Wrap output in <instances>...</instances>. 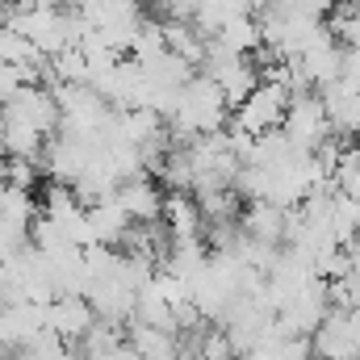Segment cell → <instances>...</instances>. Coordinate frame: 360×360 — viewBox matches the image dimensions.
<instances>
[{
    "label": "cell",
    "instance_id": "cell-1",
    "mask_svg": "<svg viewBox=\"0 0 360 360\" xmlns=\"http://www.w3.org/2000/svg\"><path fill=\"white\" fill-rule=\"evenodd\" d=\"M289 139H293V147L297 151H319L331 134H335V126H331V117H327V105H323V92L319 89H306V92H293V101H289V109H285V126H281Z\"/></svg>",
    "mask_w": 360,
    "mask_h": 360
},
{
    "label": "cell",
    "instance_id": "cell-2",
    "mask_svg": "<svg viewBox=\"0 0 360 360\" xmlns=\"http://www.w3.org/2000/svg\"><path fill=\"white\" fill-rule=\"evenodd\" d=\"M289 101H293V92L289 84H276V80H260L256 92L231 113V122L239 126V130H248V134H269V130H281L285 126V109H289Z\"/></svg>",
    "mask_w": 360,
    "mask_h": 360
},
{
    "label": "cell",
    "instance_id": "cell-3",
    "mask_svg": "<svg viewBox=\"0 0 360 360\" xmlns=\"http://www.w3.org/2000/svg\"><path fill=\"white\" fill-rule=\"evenodd\" d=\"M117 201L130 210L134 222H164V205H168V188L160 184L155 172H139V176L117 184Z\"/></svg>",
    "mask_w": 360,
    "mask_h": 360
},
{
    "label": "cell",
    "instance_id": "cell-4",
    "mask_svg": "<svg viewBox=\"0 0 360 360\" xmlns=\"http://www.w3.org/2000/svg\"><path fill=\"white\" fill-rule=\"evenodd\" d=\"M42 319H46V331H55V335L68 340V344H80V340L89 335V327L96 323V310H92L89 297L59 293L51 306H42Z\"/></svg>",
    "mask_w": 360,
    "mask_h": 360
},
{
    "label": "cell",
    "instance_id": "cell-5",
    "mask_svg": "<svg viewBox=\"0 0 360 360\" xmlns=\"http://www.w3.org/2000/svg\"><path fill=\"white\" fill-rule=\"evenodd\" d=\"M323 92V105H327V117H331V126H335V134L340 139H360V84L356 80H335V84H327Z\"/></svg>",
    "mask_w": 360,
    "mask_h": 360
},
{
    "label": "cell",
    "instance_id": "cell-6",
    "mask_svg": "<svg viewBox=\"0 0 360 360\" xmlns=\"http://www.w3.org/2000/svg\"><path fill=\"white\" fill-rule=\"evenodd\" d=\"M126 340L139 348L143 360H180L184 356V335H180V331L143 323V319H130V323H126Z\"/></svg>",
    "mask_w": 360,
    "mask_h": 360
},
{
    "label": "cell",
    "instance_id": "cell-7",
    "mask_svg": "<svg viewBox=\"0 0 360 360\" xmlns=\"http://www.w3.org/2000/svg\"><path fill=\"white\" fill-rule=\"evenodd\" d=\"M239 226H243V235H252L260 243H285V235H289V210L276 205V201H248L243 214H239Z\"/></svg>",
    "mask_w": 360,
    "mask_h": 360
},
{
    "label": "cell",
    "instance_id": "cell-8",
    "mask_svg": "<svg viewBox=\"0 0 360 360\" xmlns=\"http://www.w3.org/2000/svg\"><path fill=\"white\" fill-rule=\"evenodd\" d=\"M164 226L172 231V239H197V235H205V214H201V205H197L193 193H180V188L168 193Z\"/></svg>",
    "mask_w": 360,
    "mask_h": 360
},
{
    "label": "cell",
    "instance_id": "cell-9",
    "mask_svg": "<svg viewBox=\"0 0 360 360\" xmlns=\"http://www.w3.org/2000/svg\"><path fill=\"white\" fill-rule=\"evenodd\" d=\"M89 222H92V231H96V243H109V248H117L130 235V226H134L130 210L117 197H105V201L89 205Z\"/></svg>",
    "mask_w": 360,
    "mask_h": 360
},
{
    "label": "cell",
    "instance_id": "cell-10",
    "mask_svg": "<svg viewBox=\"0 0 360 360\" xmlns=\"http://www.w3.org/2000/svg\"><path fill=\"white\" fill-rule=\"evenodd\" d=\"M214 38L226 42L235 55H256V51L264 46V30H260V17H256V13H235Z\"/></svg>",
    "mask_w": 360,
    "mask_h": 360
},
{
    "label": "cell",
    "instance_id": "cell-11",
    "mask_svg": "<svg viewBox=\"0 0 360 360\" xmlns=\"http://www.w3.org/2000/svg\"><path fill=\"white\" fill-rule=\"evenodd\" d=\"M0 155H4V105H0Z\"/></svg>",
    "mask_w": 360,
    "mask_h": 360
},
{
    "label": "cell",
    "instance_id": "cell-12",
    "mask_svg": "<svg viewBox=\"0 0 360 360\" xmlns=\"http://www.w3.org/2000/svg\"><path fill=\"white\" fill-rule=\"evenodd\" d=\"M180 360H197V356H193V352H188V348H184V356H180Z\"/></svg>",
    "mask_w": 360,
    "mask_h": 360
},
{
    "label": "cell",
    "instance_id": "cell-13",
    "mask_svg": "<svg viewBox=\"0 0 360 360\" xmlns=\"http://www.w3.org/2000/svg\"><path fill=\"white\" fill-rule=\"evenodd\" d=\"M314 360H323V356H314Z\"/></svg>",
    "mask_w": 360,
    "mask_h": 360
}]
</instances>
